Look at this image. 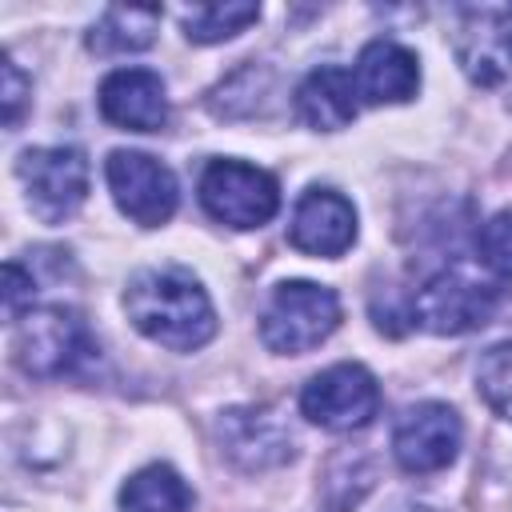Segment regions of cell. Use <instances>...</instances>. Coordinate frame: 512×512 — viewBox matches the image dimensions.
Listing matches in <instances>:
<instances>
[{
	"instance_id": "16",
	"label": "cell",
	"mask_w": 512,
	"mask_h": 512,
	"mask_svg": "<svg viewBox=\"0 0 512 512\" xmlns=\"http://www.w3.org/2000/svg\"><path fill=\"white\" fill-rule=\"evenodd\" d=\"M120 512H192V488L168 464H148L120 488Z\"/></svg>"
},
{
	"instance_id": "4",
	"label": "cell",
	"mask_w": 512,
	"mask_h": 512,
	"mask_svg": "<svg viewBox=\"0 0 512 512\" xmlns=\"http://www.w3.org/2000/svg\"><path fill=\"white\" fill-rule=\"evenodd\" d=\"M500 292L504 288L496 276H480L468 264H452L440 268L412 296V320L432 336H464L492 320Z\"/></svg>"
},
{
	"instance_id": "9",
	"label": "cell",
	"mask_w": 512,
	"mask_h": 512,
	"mask_svg": "<svg viewBox=\"0 0 512 512\" xmlns=\"http://www.w3.org/2000/svg\"><path fill=\"white\" fill-rule=\"evenodd\" d=\"M460 440H464V428H460L456 408L436 404V400H424V404L408 408L396 420L392 452H396V464L404 472L432 476V472H440V468H448L456 460Z\"/></svg>"
},
{
	"instance_id": "19",
	"label": "cell",
	"mask_w": 512,
	"mask_h": 512,
	"mask_svg": "<svg viewBox=\"0 0 512 512\" xmlns=\"http://www.w3.org/2000/svg\"><path fill=\"white\" fill-rule=\"evenodd\" d=\"M476 392L500 416L512 420V340L492 344L476 364Z\"/></svg>"
},
{
	"instance_id": "11",
	"label": "cell",
	"mask_w": 512,
	"mask_h": 512,
	"mask_svg": "<svg viewBox=\"0 0 512 512\" xmlns=\"http://www.w3.org/2000/svg\"><path fill=\"white\" fill-rule=\"evenodd\" d=\"M288 240H292V248H300L308 256H328V260L344 256L356 240L352 200L340 196L336 188H308L292 208Z\"/></svg>"
},
{
	"instance_id": "18",
	"label": "cell",
	"mask_w": 512,
	"mask_h": 512,
	"mask_svg": "<svg viewBox=\"0 0 512 512\" xmlns=\"http://www.w3.org/2000/svg\"><path fill=\"white\" fill-rule=\"evenodd\" d=\"M260 20L256 4H192L184 12V36L196 44H220Z\"/></svg>"
},
{
	"instance_id": "21",
	"label": "cell",
	"mask_w": 512,
	"mask_h": 512,
	"mask_svg": "<svg viewBox=\"0 0 512 512\" xmlns=\"http://www.w3.org/2000/svg\"><path fill=\"white\" fill-rule=\"evenodd\" d=\"M32 292H36L32 276H28L16 260H8V264H4V312H8L12 324L24 316V304L32 308Z\"/></svg>"
},
{
	"instance_id": "7",
	"label": "cell",
	"mask_w": 512,
	"mask_h": 512,
	"mask_svg": "<svg viewBox=\"0 0 512 512\" xmlns=\"http://www.w3.org/2000/svg\"><path fill=\"white\" fill-rule=\"evenodd\" d=\"M300 412L328 432L364 428L380 412V384L364 364H332L304 384Z\"/></svg>"
},
{
	"instance_id": "17",
	"label": "cell",
	"mask_w": 512,
	"mask_h": 512,
	"mask_svg": "<svg viewBox=\"0 0 512 512\" xmlns=\"http://www.w3.org/2000/svg\"><path fill=\"white\" fill-rule=\"evenodd\" d=\"M160 8H108L100 16V24H92L88 32V48L92 52H140L156 40L160 28Z\"/></svg>"
},
{
	"instance_id": "20",
	"label": "cell",
	"mask_w": 512,
	"mask_h": 512,
	"mask_svg": "<svg viewBox=\"0 0 512 512\" xmlns=\"http://www.w3.org/2000/svg\"><path fill=\"white\" fill-rule=\"evenodd\" d=\"M480 260L496 280H512V208L496 212L480 228Z\"/></svg>"
},
{
	"instance_id": "13",
	"label": "cell",
	"mask_w": 512,
	"mask_h": 512,
	"mask_svg": "<svg viewBox=\"0 0 512 512\" xmlns=\"http://www.w3.org/2000/svg\"><path fill=\"white\" fill-rule=\"evenodd\" d=\"M352 80L364 104H408L420 92V60L396 40H372L360 48Z\"/></svg>"
},
{
	"instance_id": "5",
	"label": "cell",
	"mask_w": 512,
	"mask_h": 512,
	"mask_svg": "<svg viewBox=\"0 0 512 512\" xmlns=\"http://www.w3.org/2000/svg\"><path fill=\"white\" fill-rule=\"evenodd\" d=\"M200 204L212 220L228 228H260L276 216L280 208V188L276 180L244 160H212L200 172Z\"/></svg>"
},
{
	"instance_id": "8",
	"label": "cell",
	"mask_w": 512,
	"mask_h": 512,
	"mask_svg": "<svg viewBox=\"0 0 512 512\" xmlns=\"http://www.w3.org/2000/svg\"><path fill=\"white\" fill-rule=\"evenodd\" d=\"M104 176H108V188H112L116 208L132 224L160 228V224L172 220V212H176V176L156 156L116 148L104 160Z\"/></svg>"
},
{
	"instance_id": "10",
	"label": "cell",
	"mask_w": 512,
	"mask_h": 512,
	"mask_svg": "<svg viewBox=\"0 0 512 512\" xmlns=\"http://www.w3.org/2000/svg\"><path fill=\"white\" fill-rule=\"evenodd\" d=\"M456 56L472 84L500 88L512 84V8L480 4L460 12Z\"/></svg>"
},
{
	"instance_id": "22",
	"label": "cell",
	"mask_w": 512,
	"mask_h": 512,
	"mask_svg": "<svg viewBox=\"0 0 512 512\" xmlns=\"http://www.w3.org/2000/svg\"><path fill=\"white\" fill-rule=\"evenodd\" d=\"M4 124L8 128H16L20 124V112H24V104H28V80H24V72L16 68V60H4Z\"/></svg>"
},
{
	"instance_id": "15",
	"label": "cell",
	"mask_w": 512,
	"mask_h": 512,
	"mask_svg": "<svg viewBox=\"0 0 512 512\" xmlns=\"http://www.w3.org/2000/svg\"><path fill=\"white\" fill-rule=\"evenodd\" d=\"M356 112H360V92L352 72L340 64L312 68L296 88V116L316 132H340L356 120Z\"/></svg>"
},
{
	"instance_id": "2",
	"label": "cell",
	"mask_w": 512,
	"mask_h": 512,
	"mask_svg": "<svg viewBox=\"0 0 512 512\" xmlns=\"http://www.w3.org/2000/svg\"><path fill=\"white\" fill-rule=\"evenodd\" d=\"M340 324V300L312 280H280L260 312V340L280 356H304Z\"/></svg>"
},
{
	"instance_id": "1",
	"label": "cell",
	"mask_w": 512,
	"mask_h": 512,
	"mask_svg": "<svg viewBox=\"0 0 512 512\" xmlns=\"http://www.w3.org/2000/svg\"><path fill=\"white\" fill-rule=\"evenodd\" d=\"M124 312L140 336L172 352L204 348L216 336V308L200 280L184 268L136 272L124 288Z\"/></svg>"
},
{
	"instance_id": "14",
	"label": "cell",
	"mask_w": 512,
	"mask_h": 512,
	"mask_svg": "<svg viewBox=\"0 0 512 512\" xmlns=\"http://www.w3.org/2000/svg\"><path fill=\"white\" fill-rule=\"evenodd\" d=\"M220 440H224V452L248 472L284 464L292 456V432L268 408H232V412H224Z\"/></svg>"
},
{
	"instance_id": "12",
	"label": "cell",
	"mask_w": 512,
	"mask_h": 512,
	"mask_svg": "<svg viewBox=\"0 0 512 512\" xmlns=\"http://www.w3.org/2000/svg\"><path fill=\"white\" fill-rule=\"evenodd\" d=\"M100 116L128 132H160L168 124V92L164 80L148 68H116L100 80L96 92Z\"/></svg>"
},
{
	"instance_id": "6",
	"label": "cell",
	"mask_w": 512,
	"mask_h": 512,
	"mask_svg": "<svg viewBox=\"0 0 512 512\" xmlns=\"http://www.w3.org/2000/svg\"><path fill=\"white\" fill-rule=\"evenodd\" d=\"M28 208L44 224H64L88 200V160L80 148H28L16 160Z\"/></svg>"
},
{
	"instance_id": "3",
	"label": "cell",
	"mask_w": 512,
	"mask_h": 512,
	"mask_svg": "<svg viewBox=\"0 0 512 512\" xmlns=\"http://www.w3.org/2000/svg\"><path fill=\"white\" fill-rule=\"evenodd\" d=\"M96 340L80 312L64 304L28 308L16 320V364L36 380H60L80 372L96 356Z\"/></svg>"
}]
</instances>
